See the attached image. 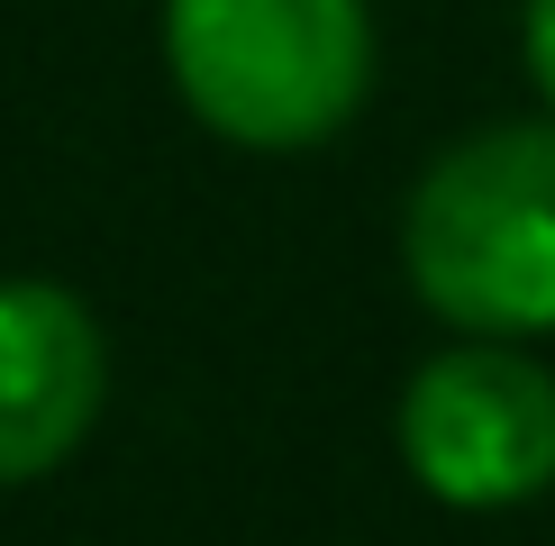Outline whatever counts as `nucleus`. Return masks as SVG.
I'll return each instance as SVG.
<instances>
[{
  "instance_id": "1",
  "label": "nucleus",
  "mask_w": 555,
  "mask_h": 546,
  "mask_svg": "<svg viewBox=\"0 0 555 546\" xmlns=\"http://www.w3.org/2000/svg\"><path fill=\"white\" fill-rule=\"evenodd\" d=\"M401 256L455 328H555V128H492L437 155L410 192Z\"/></svg>"
},
{
  "instance_id": "2",
  "label": "nucleus",
  "mask_w": 555,
  "mask_h": 546,
  "mask_svg": "<svg viewBox=\"0 0 555 546\" xmlns=\"http://www.w3.org/2000/svg\"><path fill=\"white\" fill-rule=\"evenodd\" d=\"M173 82L237 146H319L374 74L364 0H173Z\"/></svg>"
},
{
  "instance_id": "3",
  "label": "nucleus",
  "mask_w": 555,
  "mask_h": 546,
  "mask_svg": "<svg viewBox=\"0 0 555 546\" xmlns=\"http://www.w3.org/2000/svg\"><path fill=\"white\" fill-rule=\"evenodd\" d=\"M401 455L455 510L528 500L555 473V382L501 347L437 355L401 392Z\"/></svg>"
},
{
  "instance_id": "4",
  "label": "nucleus",
  "mask_w": 555,
  "mask_h": 546,
  "mask_svg": "<svg viewBox=\"0 0 555 546\" xmlns=\"http://www.w3.org/2000/svg\"><path fill=\"white\" fill-rule=\"evenodd\" d=\"M109 355L74 291L55 283H0V483L64 465L101 410Z\"/></svg>"
},
{
  "instance_id": "5",
  "label": "nucleus",
  "mask_w": 555,
  "mask_h": 546,
  "mask_svg": "<svg viewBox=\"0 0 555 546\" xmlns=\"http://www.w3.org/2000/svg\"><path fill=\"white\" fill-rule=\"evenodd\" d=\"M528 74L555 101V0H528Z\"/></svg>"
}]
</instances>
